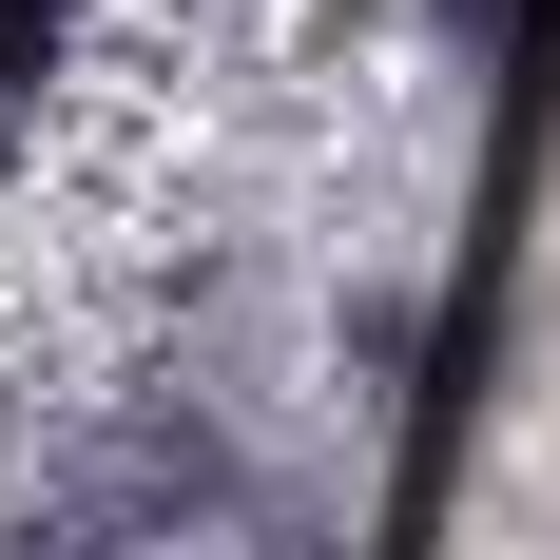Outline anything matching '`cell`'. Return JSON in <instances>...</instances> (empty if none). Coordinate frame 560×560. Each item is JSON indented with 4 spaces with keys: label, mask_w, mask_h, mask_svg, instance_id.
Listing matches in <instances>:
<instances>
[{
    "label": "cell",
    "mask_w": 560,
    "mask_h": 560,
    "mask_svg": "<svg viewBox=\"0 0 560 560\" xmlns=\"http://www.w3.org/2000/svg\"><path fill=\"white\" fill-rule=\"evenodd\" d=\"M58 39H78V0H0V116L58 78Z\"/></svg>",
    "instance_id": "1"
}]
</instances>
